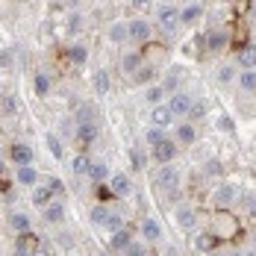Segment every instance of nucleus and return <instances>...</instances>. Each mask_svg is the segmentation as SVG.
<instances>
[{
  "label": "nucleus",
  "mask_w": 256,
  "mask_h": 256,
  "mask_svg": "<svg viewBox=\"0 0 256 256\" xmlns=\"http://www.w3.org/2000/svg\"><path fill=\"white\" fill-rule=\"evenodd\" d=\"M15 65V53L9 50V48H3L0 50V68H12Z\"/></svg>",
  "instance_id": "obj_41"
},
{
  "label": "nucleus",
  "mask_w": 256,
  "mask_h": 256,
  "mask_svg": "<svg viewBox=\"0 0 256 256\" xmlns=\"http://www.w3.org/2000/svg\"><path fill=\"white\" fill-rule=\"evenodd\" d=\"M71 168H74V174H80V177H88V168H92V159L86 154L74 156V162H71Z\"/></svg>",
  "instance_id": "obj_29"
},
{
  "label": "nucleus",
  "mask_w": 256,
  "mask_h": 256,
  "mask_svg": "<svg viewBox=\"0 0 256 256\" xmlns=\"http://www.w3.org/2000/svg\"><path fill=\"white\" fill-rule=\"evenodd\" d=\"M159 26H162V32H177L180 30V9L162 6L159 9Z\"/></svg>",
  "instance_id": "obj_4"
},
{
  "label": "nucleus",
  "mask_w": 256,
  "mask_h": 256,
  "mask_svg": "<svg viewBox=\"0 0 256 256\" xmlns=\"http://www.w3.org/2000/svg\"><path fill=\"white\" fill-rule=\"evenodd\" d=\"M238 86L244 92H256V71H242L238 74Z\"/></svg>",
  "instance_id": "obj_34"
},
{
  "label": "nucleus",
  "mask_w": 256,
  "mask_h": 256,
  "mask_svg": "<svg viewBox=\"0 0 256 256\" xmlns=\"http://www.w3.org/2000/svg\"><path fill=\"white\" fill-rule=\"evenodd\" d=\"M109 177L112 174H109V165L106 162H92V168H88V180L92 182H106Z\"/></svg>",
  "instance_id": "obj_21"
},
{
  "label": "nucleus",
  "mask_w": 256,
  "mask_h": 256,
  "mask_svg": "<svg viewBox=\"0 0 256 256\" xmlns=\"http://www.w3.org/2000/svg\"><path fill=\"white\" fill-rule=\"evenodd\" d=\"M80 124H94V109L92 106H80L77 109V127Z\"/></svg>",
  "instance_id": "obj_35"
},
{
  "label": "nucleus",
  "mask_w": 256,
  "mask_h": 256,
  "mask_svg": "<svg viewBox=\"0 0 256 256\" xmlns=\"http://www.w3.org/2000/svg\"><path fill=\"white\" fill-rule=\"evenodd\" d=\"M109 192H112L115 198H127L130 192H132V182H130L127 174H112V177H109Z\"/></svg>",
  "instance_id": "obj_7"
},
{
  "label": "nucleus",
  "mask_w": 256,
  "mask_h": 256,
  "mask_svg": "<svg viewBox=\"0 0 256 256\" xmlns=\"http://www.w3.org/2000/svg\"><path fill=\"white\" fill-rule=\"evenodd\" d=\"M168 136H165V130H159V127H148V132H144V142L150 144V148H156V144H162Z\"/></svg>",
  "instance_id": "obj_30"
},
{
  "label": "nucleus",
  "mask_w": 256,
  "mask_h": 256,
  "mask_svg": "<svg viewBox=\"0 0 256 256\" xmlns=\"http://www.w3.org/2000/svg\"><path fill=\"white\" fill-rule=\"evenodd\" d=\"M109 215H112V209L106 204H98L92 206V224H98V227H106V221H109Z\"/></svg>",
  "instance_id": "obj_25"
},
{
  "label": "nucleus",
  "mask_w": 256,
  "mask_h": 256,
  "mask_svg": "<svg viewBox=\"0 0 256 256\" xmlns=\"http://www.w3.org/2000/svg\"><path fill=\"white\" fill-rule=\"evenodd\" d=\"M42 212H44V221L48 224H62L65 221V206L59 204V200H53L50 206H44Z\"/></svg>",
  "instance_id": "obj_17"
},
{
  "label": "nucleus",
  "mask_w": 256,
  "mask_h": 256,
  "mask_svg": "<svg viewBox=\"0 0 256 256\" xmlns=\"http://www.w3.org/2000/svg\"><path fill=\"white\" fill-rule=\"evenodd\" d=\"M130 244H132V232L127 230V227H124V230H118V232H112V236H109V248H112V250H115V254H124V250H127Z\"/></svg>",
  "instance_id": "obj_9"
},
{
  "label": "nucleus",
  "mask_w": 256,
  "mask_h": 256,
  "mask_svg": "<svg viewBox=\"0 0 256 256\" xmlns=\"http://www.w3.org/2000/svg\"><path fill=\"white\" fill-rule=\"evenodd\" d=\"M154 77H156V68H142V71L136 74V80H138V82H150Z\"/></svg>",
  "instance_id": "obj_43"
},
{
  "label": "nucleus",
  "mask_w": 256,
  "mask_h": 256,
  "mask_svg": "<svg viewBox=\"0 0 256 256\" xmlns=\"http://www.w3.org/2000/svg\"><path fill=\"white\" fill-rule=\"evenodd\" d=\"M124 227H127V224H124V218H121L118 212H112V215H109V221H106V230H109V236H112V232H118V230H124Z\"/></svg>",
  "instance_id": "obj_36"
},
{
  "label": "nucleus",
  "mask_w": 256,
  "mask_h": 256,
  "mask_svg": "<svg viewBox=\"0 0 256 256\" xmlns=\"http://www.w3.org/2000/svg\"><path fill=\"white\" fill-rule=\"evenodd\" d=\"M32 148L26 144V142H15L12 144V162H18V168L21 165H32Z\"/></svg>",
  "instance_id": "obj_10"
},
{
  "label": "nucleus",
  "mask_w": 256,
  "mask_h": 256,
  "mask_svg": "<svg viewBox=\"0 0 256 256\" xmlns=\"http://www.w3.org/2000/svg\"><path fill=\"white\" fill-rule=\"evenodd\" d=\"M15 180H18V186L36 188V186H38V171H36L32 165H21V168H18V174H15Z\"/></svg>",
  "instance_id": "obj_12"
},
{
  "label": "nucleus",
  "mask_w": 256,
  "mask_h": 256,
  "mask_svg": "<svg viewBox=\"0 0 256 256\" xmlns=\"http://www.w3.org/2000/svg\"><path fill=\"white\" fill-rule=\"evenodd\" d=\"M244 256H256V250H254V254H244Z\"/></svg>",
  "instance_id": "obj_56"
},
{
  "label": "nucleus",
  "mask_w": 256,
  "mask_h": 256,
  "mask_svg": "<svg viewBox=\"0 0 256 256\" xmlns=\"http://www.w3.org/2000/svg\"><path fill=\"white\" fill-rule=\"evenodd\" d=\"M127 30H130V38H132V42H138V44L150 42V36H154V26H150V21H144L142 15H138V18H132V21L127 24Z\"/></svg>",
  "instance_id": "obj_2"
},
{
  "label": "nucleus",
  "mask_w": 256,
  "mask_h": 256,
  "mask_svg": "<svg viewBox=\"0 0 256 256\" xmlns=\"http://www.w3.org/2000/svg\"><path fill=\"white\" fill-rule=\"evenodd\" d=\"M154 159L159 162V165H171V162L177 159V142H174V138H165L162 144H156Z\"/></svg>",
  "instance_id": "obj_3"
},
{
  "label": "nucleus",
  "mask_w": 256,
  "mask_h": 256,
  "mask_svg": "<svg viewBox=\"0 0 256 256\" xmlns=\"http://www.w3.org/2000/svg\"><path fill=\"white\" fill-rule=\"evenodd\" d=\"M44 144H48V150L53 154V159H62L65 156V150H62V142H59V136H44Z\"/></svg>",
  "instance_id": "obj_31"
},
{
  "label": "nucleus",
  "mask_w": 256,
  "mask_h": 256,
  "mask_svg": "<svg viewBox=\"0 0 256 256\" xmlns=\"http://www.w3.org/2000/svg\"><path fill=\"white\" fill-rule=\"evenodd\" d=\"M80 26H82V18H80V15H71V18H68V30H71V32H77Z\"/></svg>",
  "instance_id": "obj_47"
},
{
  "label": "nucleus",
  "mask_w": 256,
  "mask_h": 256,
  "mask_svg": "<svg viewBox=\"0 0 256 256\" xmlns=\"http://www.w3.org/2000/svg\"><path fill=\"white\" fill-rule=\"evenodd\" d=\"M254 15H256V9H254Z\"/></svg>",
  "instance_id": "obj_57"
},
{
  "label": "nucleus",
  "mask_w": 256,
  "mask_h": 256,
  "mask_svg": "<svg viewBox=\"0 0 256 256\" xmlns=\"http://www.w3.org/2000/svg\"><path fill=\"white\" fill-rule=\"evenodd\" d=\"M174 218H177V224L180 227H186V230H192L194 224H198V212L192 209V206H177V212H174Z\"/></svg>",
  "instance_id": "obj_11"
},
{
  "label": "nucleus",
  "mask_w": 256,
  "mask_h": 256,
  "mask_svg": "<svg viewBox=\"0 0 256 256\" xmlns=\"http://www.w3.org/2000/svg\"><path fill=\"white\" fill-rule=\"evenodd\" d=\"M254 250H256V232H254Z\"/></svg>",
  "instance_id": "obj_55"
},
{
  "label": "nucleus",
  "mask_w": 256,
  "mask_h": 256,
  "mask_svg": "<svg viewBox=\"0 0 256 256\" xmlns=\"http://www.w3.org/2000/svg\"><path fill=\"white\" fill-rule=\"evenodd\" d=\"M109 38L115 42V44H124L130 38V30H127V24H115L112 30H109Z\"/></svg>",
  "instance_id": "obj_32"
},
{
  "label": "nucleus",
  "mask_w": 256,
  "mask_h": 256,
  "mask_svg": "<svg viewBox=\"0 0 256 256\" xmlns=\"http://www.w3.org/2000/svg\"><path fill=\"white\" fill-rule=\"evenodd\" d=\"M227 44H230V32H227V30H218V26H215V30L206 32V48H209L212 53L224 50Z\"/></svg>",
  "instance_id": "obj_6"
},
{
  "label": "nucleus",
  "mask_w": 256,
  "mask_h": 256,
  "mask_svg": "<svg viewBox=\"0 0 256 256\" xmlns=\"http://www.w3.org/2000/svg\"><path fill=\"white\" fill-rule=\"evenodd\" d=\"M215 127L221 130V132H232V130H236V124H232V118H230V115H218Z\"/></svg>",
  "instance_id": "obj_39"
},
{
  "label": "nucleus",
  "mask_w": 256,
  "mask_h": 256,
  "mask_svg": "<svg viewBox=\"0 0 256 256\" xmlns=\"http://www.w3.org/2000/svg\"><path fill=\"white\" fill-rule=\"evenodd\" d=\"M74 136H77L80 144H92V142L98 138V127H94V124H80Z\"/></svg>",
  "instance_id": "obj_23"
},
{
  "label": "nucleus",
  "mask_w": 256,
  "mask_h": 256,
  "mask_svg": "<svg viewBox=\"0 0 256 256\" xmlns=\"http://www.w3.org/2000/svg\"><path fill=\"white\" fill-rule=\"evenodd\" d=\"M171 121H174V112L168 109V106H156L154 112H150V127H159V130H168L171 127Z\"/></svg>",
  "instance_id": "obj_8"
},
{
  "label": "nucleus",
  "mask_w": 256,
  "mask_h": 256,
  "mask_svg": "<svg viewBox=\"0 0 256 256\" xmlns=\"http://www.w3.org/2000/svg\"><path fill=\"white\" fill-rule=\"evenodd\" d=\"M156 186H159V188H165V192H171V194H177L180 171L174 168V165H159V171H156Z\"/></svg>",
  "instance_id": "obj_1"
},
{
  "label": "nucleus",
  "mask_w": 256,
  "mask_h": 256,
  "mask_svg": "<svg viewBox=\"0 0 256 256\" xmlns=\"http://www.w3.org/2000/svg\"><path fill=\"white\" fill-rule=\"evenodd\" d=\"M206 174H209V177H221V165H218V162H209V165H206Z\"/></svg>",
  "instance_id": "obj_48"
},
{
  "label": "nucleus",
  "mask_w": 256,
  "mask_h": 256,
  "mask_svg": "<svg viewBox=\"0 0 256 256\" xmlns=\"http://www.w3.org/2000/svg\"><path fill=\"white\" fill-rule=\"evenodd\" d=\"M92 88H94V94H109V88H112V80H109V74H106V71H94V74H92Z\"/></svg>",
  "instance_id": "obj_14"
},
{
  "label": "nucleus",
  "mask_w": 256,
  "mask_h": 256,
  "mask_svg": "<svg viewBox=\"0 0 256 256\" xmlns=\"http://www.w3.org/2000/svg\"><path fill=\"white\" fill-rule=\"evenodd\" d=\"M32 256H50V254H48L44 248H38V250H32Z\"/></svg>",
  "instance_id": "obj_51"
},
{
  "label": "nucleus",
  "mask_w": 256,
  "mask_h": 256,
  "mask_svg": "<svg viewBox=\"0 0 256 256\" xmlns=\"http://www.w3.org/2000/svg\"><path fill=\"white\" fill-rule=\"evenodd\" d=\"M236 200V188L227 186V182H221V186H215V204L218 206H230Z\"/></svg>",
  "instance_id": "obj_19"
},
{
  "label": "nucleus",
  "mask_w": 256,
  "mask_h": 256,
  "mask_svg": "<svg viewBox=\"0 0 256 256\" xmlns=\"http://www.w3.org/2000/svg\"><path fill=\"white\" fill-rule=\"evenodd\" d=\"M124 256H150V254H148V248H144V244H136V242H132L127 250H124Z\"/></svg>",
  "instance_id": "obj_42"
},
{
  "label": "nucleus",
  "mask_w": 256,
  "mask_h": 256,
  "mask_svg": "<svg viewBox=\"0 0 256 256\" xmlns=\"http://www.w3.org/2000/svg\"><path fill=\"white\" fill-rule=\"evenodd\" d=\"M224 256H244V254H238V250H230V254H224Z\"/></svg>",
  "instance_id": "obj_53"
},
{
  "label": "nucleus",
  "mask_w": 256,
  "mask_h": 256,
  "mask_svg": "<svg viewBox=\"0 0 256 256\" xmlns=\"http://www.w3.org/2000/svg\"><path fill=\"white\" fill-rule=\"evenodd\" d=\"M192 98H188V92H182V88H180V92H174V94H171V100H168V109H171V112H174V118H177V115H188V112H192Z\"/></svg>",
  "instance_id": "obj_5"
},
{
  "label": "nucleus",
  "mask_w": 256,
  "mask_h": 256,
  "mask_svg": "<svg viewBox=\"0 0 256 256\" xmlns=\"http://www.w3.org/2000/svg\"><path fill=\"white\" fill-rule=\"evenodd\" d=\"M142 236H144L148 242H159V238H162L159 221H156V218H144V221H142Z\"/></svg>",
  "instance_id": "obj_18"
},
{
  "label": "nucleus",
  "mask_w": 256,
  "mask_h": 256,
  "mask_svg": "<svg viewBox=\"0 0 256 256\" xmlns=\"http://www.w3.org/2000/svg\"><path fill=\"white\" fill-rule=\"evenodd\" d=\"M12 256H32V250L26 248L24 238H18V244H15V254H12Z\"/></svg>",
  "instance_id": "obj_46"
},
{
  "label": "nucleus",
  "mask_w": 256,
  "mask_h": 256,
  "mask_svg": "<svg viewBox=\"0 0 256 256\" xmlns=\"http://www.w3.org/2000/svg\"><path fill=\"white\" fill-rule=\"evenodd\" d=\"M238 65L242 71H256V44H248L238 50Z\"/></svg>",
  "instance_id": "obj_15"
},
{
  "label": "nucleus",
  "mask_w": 256,
  "mask_h": 256,
  "mask_svg": "<svg viewBox=\"0 0 256 256\" xmlns=\"http://www.w3.org/2000/svg\"><path fill=\"white\" fill-rule=\"evenodd\" d=\"M206 112H209V106H206L204 100H194V103H192V112H188V115H192V118H206Z\"/></svg>",
  "instance_id": "obj_40"
},
{
  "label": "nucleus",
  "mask_w": 256,
  "mask_h": 256,
  "mask_svg": "<svg viewBox=\"0 0 256 256\" xmlns=\"http://www.w3.org/2000/svg\"><path fill=\"white\" fill-rule=\"evenodd\" d=\"M59 244H62L65 250H71V248H74V238H71V236H59Z\"/></svg>",
  "instance_id": "obj_49"
},
{
  "label": "nucleus",
  "mask_w": 256,
  "mask_h": 256,
  "mask_svg": "<svg viewBox=\"0 0 256 256\" xmlns=\"http://www.w3.org/2000/svg\"><path fill=\"white\" fill-rule=\"evenodd\" d=\"M215 242H218V238H215L212 232H198V236H194V248H198L200 254H209V250L215 248Z\"/></svg>",
  "instance_id": "obj_26"
},
{
  "label": "nucleus",
  "mask_w": 256,
  "mask_h": 256,
  "mask_svg": "<svg viewBox=\"0 0 256 256\" xmlns=\"http://www.w3.org/2000/svg\"><path fill=\"white\" fill-rule=\"evenodd\" d=\"M9 227L15 232H21V236H26V232L32 230V221H30L26 212H12V215H9Z\"/></svg>",
  "instance_id": "obj_13"
},
{
  "label": "nucleus",
  "mask_w": 256,
  "mask_h": 256,
  "mask_svg": "<svg viewBox=\"0 0 256 256\" xmlns=\"http://www.w3.org/2000/svg\"><path fill=\"white\" fill-rule=\"evenodd\" d=\"M250 215L256 218V200H250Z\"/></svg>",
  "instance_id": "obj_52"
},
{
  "label": "nucleus",
  "mask_w": 256,
  "mask_h": 256,
  "mask_svg": "<svg viewBox=\"0 0 256 256\" xmlns=\"http://www.w3.org/2000/svg\"><path fill=\"white\" fill-rule=\"evenodd\" d=\"M232 77H236V71H232V65H224V68L218 71V80H221V82H232Z\"/></svg>",
  "instance_id": "obj_45"
},
{
  "label": "nucleus",
  "mask_w": 256,
  "mask_h": 256,
  "mask_svg": "<svg viewBox=\"0 0 256 256\" xmlns=\"http://www.w3.org/2000/svg\"><path fill=\"white\" fill-rule=\"evenodd\" d=\"M53 198H56V194H53L48 186H36V188H32V206H38V209L50 206V204H53Z\"/></svg>",
  "instance_id": "obj_16"
},
{
  "label": "nucleus",
  "mask_w": 256,
  "mask_h": 256,
  "mask_svg": "<svg viewBox=\"0 0 256 256\" xmlns=\"http://www.w3.org/2000/svg\"><path fill=\"white\" fill-rule=\"evenodd\" d=\"M165 92H168L165 86H150V88L144 92V98H148V103H154V106H159V103H162V98H165Z\"/></svg>",
  "instance_id": "obj_33"
},
{
  "label": "nucleus",
  "mask_w": 256,
  "mask_h": 256,
  "mask_svg": "<svg viewBox=\"0 0 256 256\" xmlns=\"http://www.w3.org/2000/svg\"><path fill=\"white\" fill-rule=\"evenodd\" d=\"M44 186L50 188L53 194H65V182H62L59 177H48V180H44Z\"/></svg>",
  "instance_id": "obj_38"
},
{
  "label": "nucleus",
  "mask_w": 256,
  "mask_h": 256,
  "mask_svg": "<svg viewBox=\"0 0 256 256\" xmlns=\"http://www.w3.org/2000/svg\"><path fill=\"white\" fill-rule=\"evenodd\" d=\"M32 88H36L38 98H48V94H50V77H48L44 71H38V74L32 77Z\"/></svg>",
  "instance_id": "obj_24"
},
{
  "label": "nucleus",
  "mask_w": 256,
  "mask_h": 256,
  "mask_svg": "<svg viewBox=\"0 0 256 256\" xmlns=\"http://www.w3.org/2000/svg\"><path fill=\"white\" fill-rule=\"evenodd\" d=\"M121 65H124V71H127V74H138V68H142V56H138L136 50H130L127 56L121 59Z\"/></svg>",
  "instance_id": "obj_28"
},
{
  "label": "nucleus",
  "mask_w": 256,
  "mask_h": 256,
  "mask_svg": "<svg viewBox=\"0 0 256 256\" xmlns=\"http://www.w3.org/2000/svg\"><path fill=\"white\" fill-rule=\"evenodd\" d=\"M0 106H3V112H6V115H18V103L12 100V98H3Z\"/></svg>",
  "instance_id": "obj_44"
},
{
  "label": "nucleus",
  "mask_w": 256,
  "mask_h": 256,
  "mask_svg": "<svg viewBox=\"0 0 256 256\" xmlns=\"http://www.w3.org/2000/svg\"><path fill=\"white\" fill-rule=\"evenodd\" d=\"M150 0H132V9H148Z\"/></svg>",
  "instance_id": "obj_50"
},
{
  "label": "nucleus",
  "mask_w": 256,
  "mask_h": 256,
  "mask_svg": "<svg viewBox=\"0 0 256 256\" xmlns=\"http://www.w3.org/2000/svg\"><path fill=\"white\" fill-rule=\"evenodd\" d=\"M3 168H6V165H3V159H0V174H3Z\"/></svg>",
  "instance_id": "obj_54"
},
{
  "label": "nucleus",
  "mask_w": 256,
  "mask_h": 256,
  "mask_svg": "<svg viewBox=\"0 0 256 256\" xmlns=\"http://www.w3.org/2000/svg\"><path fill=\"white\" fill-rule=\"evenodd\" d=\"M200 15H204V9L198 3H188L180 9V24H194V21H200Z\"/></svg>",
  "instance_id": "obj_20"
},
{
  "label": "nucleus",
  "mask_w": 256,
  "mask_h": 256,
  "mask_svg": "<svg viewBox=\"0 0 256 256\" xmlns=\"http://www.w3.org/2000/svg\"><path fill=\"white\" fill-rule=\"evenodd\" d=\"M130 165H132L136 171H142V168L148 165V156L142 154V150H132V154H130Z\"/></svg>",
  "instance_id": "obj_37"
},
{
  "label": "nucleus",
  "mask_w": 256,
  "mask_h": 256,
  "mask_svg": "<svg viewBox=\"0 0 256 256\" xmlns=\"http://www.w3.org/2000/svg\"><path fill=\"white\" fill-rule=\"evenodd\" d=\"M177 142L180 144H194V142H198V130H194V124H180L177 127Z\"/></svg>",
  "instance_id": "obj_22"
},
{
  "label": "nucleus",
  "mask_w": 256,
  "mask_h": 256,
  "mask_svg": "<svg viewBox=\"0 0 256 256\" xmlns=\"http://www.w3.org/2000/svg\"><path fill=\"white\" fill-rule=\"evenodd\" d=\"M86 59H88L86 44H71V48H68V62H71V65H86Z\"/></svg>",
  "instance_id": "obj_27"
}]
</instances>
